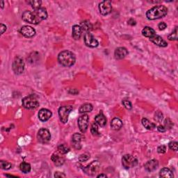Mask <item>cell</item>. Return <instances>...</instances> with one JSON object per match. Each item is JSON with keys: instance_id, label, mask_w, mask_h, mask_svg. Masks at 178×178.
Wrapping results in <instances>:
<instances>
[{"instance_id": "obj_30", "label": "cell", "mask_w": 178, "mask_h": 178, "mask_svg": "<svg viewBox=\"0 0 178 178\" xmlns=\"http://www.w3.org/2000/svg\"><path fill=\"white\" fill-rule=\"evenodd\" d=\"M28 3L31 6V7L34 8V11H37L41 8L42 2L40 0H32V1H29Z\"/></svg>"}, {"instance_id": "obj_1", "label": "cell", "mask_w": 178, "mask_h": 178, "mask_svg": "<svg viewBox=\"0 0 178 178\" xmlns=\"http://www.w3.org/2000/svg\"><path fill=\"white\" fill-rule=\"evenodd\" d=\"M58 61L62 66L69 68L75 63V55L70 51L63 50L58 55Z\"/></svg>"}, {"instance_id": "obj_20", "label": "cell", "mask_w": 178, "mask_h": 178, "mask_svg": "<svg viewBox=\"0 0 178 178\" xmlns=\"http://www.w3.org/2000/svg\"><path fill=\"white\" fill-rule=\"evenodd\" d=\"M82 29L79 25H74L72 29V36L75 40H79L82 34Z\"/></svg>"}, {"instance_id": "obj_23", "label": "cell", "mask_w": 178, "mask_h": 178, "mask_svg": "<svg viewBox=\"0 0 178 178\" xmlns=\"http://www.w3.org/2000/svg\"><path fill=\"white\" fill-rule=\"evenodd\" d=\"M142 34L143 36L150 38L155 35V31L150 27H145L142 30Z\"/></svg>"}, {"instance_id": "obj_38", "label": "cell", "mask_w": 178, "mask_h": 178, "mask_svg": "<svg viewBox=\"0 0 178 178\" xmlns=\"http://www.w3.org/2000/svg\"><path fill=\"white\" fill-rule=\"evenodd\" d=\"M154 120L157 122H161L163 120V114L160 111H157L154 114Z\"/></svg>"}, {"instance_id": "obj_12", "label": "cell", "mask_w": 178, "mask_h": 178, "mask_svg": "<svg viewBox=\"0 0 178 178\" xmlns=\"http://www.w3.org/2000/svg\"><path fill=\"white\" fill-rule=\"evenodd\" d=\"M84 40L85 45H86L87 47L94 48L98 47L99 45L98 41L95 38V37L92 35L90 32H87V33H86L84 34Z\"/></svg>"}, {"instance_id": "obj_10", "label": "cell", "mask_w": 178, "mask_h": 178, "mask_svg": "<svg viewBox=\"0 0 178 178\" xmlns=\"http://www.w3.org/2000/svg\"><path fill=\"white\" fill-rule=\"evenodd\" d=\"M89 124V116L87 114H83L78 118V126L82 133L86 131Z\"/></svg>"}, {"instance_id": "obj_37", "label": "cell", "mask_w": 178, "mask_h": 178, "mask_svg": "<svg viewBox=\"0 0 178 178\" xmlns=\"http://www.w3.org/2000/svg\"><path fill=\"white\" fill-rule=\"evenodd\" d=\"M122 105H124V107L128 110H131L132 108V105H131V102L129 101L128 100H123L122 101Z\"/></svg>"}, {"instance_id": "obj_41", "label": "cell", "mask_w": 178, "mask_h": 178, "mask_svg": "<svg viewBox=\"0 0 178 178\" xmlns=\"http://www.w3.org/2000/svg\"><path fill=\"white\" fill-rule=\"evenodd\" d=\"M166 27H167V24L164 22H161L158 24V28L159 30H161V31H163V30L166 29Z\"/></svg>"}, {"instance_id": "obj_46", "label": "cell", "mask_w": 178, "mask_h": 178, "mask_svg": "<svg viewBox=\"0 0 178 178\" xmlns=\"http://www.w3.org/2000/svg\"><path fill=\"white\" fill-rule=\"evenodd\" d=\"M97 177H98L99 178V177H107V176L105 174H100V175H98V176H97Z\"/></svg>"}, {"instance_id": "obj_19", "label": "cell", "mask_w": 178, "mask_h": 178, "mask_svg": "<svg viewBox=\"0 0 178 178\" xmlns=\"http://www.w3.org/2000/svg\"><path fill=\"white\" fill-rule=\"evenodd\" d=\"M51 159H52V161L57 166H61L63 165L65 162V159L57 152H55V153L52 154Z\"/></svg>"}, {"instance_id": "obj_18", "label": "cell", "mask_w": 178, "mask_h": 178, "mask_svg": "<svg viewBox=\"0 0 178 178\" xmlns=\"http://www.w3.org/2000/svg\"><path fill=\"white\" fill-rule=\"evenodd\" d=\"M83 138L82 134L79 133H75L74 134V135L73 136V146L75 147L76 149L79 150L82 147V145H81V141H82Z\"/></svg>"}, {"instance_id": "obj_42", "label": "cell", "mask_w": 178, "mask_h": 178, "mask_svg": "<svg viewBox=\"0 0 178 178\" xmlns=\"http://www.w3.org/2000/svg\"><path fill=\"white\" fill-rule=\"evenodd\" d=\"M54 177H66V175H65L63 173L57 171L54 174Z\"/></svg>"}, {"instance_id": "obj_15", "label": "cell", "mask_w": 178, "mask_h": 178, "mask_svg": "<svg viewBox=\"0 0 178 178\" xmlns=\"http://www.w3.org/2000/svg\"><path fill=\"white\" fill-rule=\"evenodd\" d=\"M159 166V161L157 159H151L148 161H147L145 163L144 167L145 169L146 170L147 172H153V171L156 170Z\"/></svg>"}, {"instance_id": "obj_2", "label": "cell", "mask_w": 178, "mask_h": 178, "mask_svg": "<svg viewBox=\"0 0 178 178\" xmlns=\"http://www.w3.org/2000/svg\"><path fill=\"white\" fill-rule=\"evenodd\" d=\"M167 13V7L163 5H158L147 11L146 12V17L150 20H154L165 17Z\"/></svg>"}, {"instance_id": "obj_28", "label": "cell", "mask_w": 178, "mask_h": 178, "mask_svg": "<svg viewBox=\"0 0 178 178\" xmlns=\"http://www.w3.org/2000/svg\"><path fill=\"white\" fill-rule=\"evenodd\" d=\"M80 27H82V31H85L86 32H89L92 29V27H93V25L91 24V23L89 21H84L81 23Z\"/></svg>"}, {"instance_id": "obj_45", "label": "cell", "mask_w": 178, "mask_h": 178, "mask_svg": "<svg viewBox=\"0 0 178 178\" xmlns=\"http://www.w3.org/2000/svg\"><path fill=\"white\" fill-rule=\"evenodd\" d=\"M128 24L131 25V26H134V25H135L136 24V22L134 19H129L128 20Z\"/></svg>"}, {"instance_id": "obj_47", "label": "cell", "mask_w": 178, "mask_h": 178, "mask_svg": "<svg viewBox=\"0 0 178 178\" xmlns=\"http://www.w3.org/2000/svg\"><path fill=\"white\" fill-rule=\"evenodd\" d=\"M0 3H1V8H4V2L3 1H1V2H0Z\"/></svg>"}, {"instance_id": "obj_43", "label": "cell", "mask_w": 178, "mask_h": 178, "mask_svg": "<svg viewBox=\"0 0 178 178\" xmlns=\"http://www.w3.org/2000/svg\"><path fill=\"white\" fill-rule=\"evenodd\" d=\"M6 29H7V27H6V25H4V24H0V29H1V34H2V35L4 33V32L6 31Z\"/></svg>"}, {"instance_id": "obj_13", "label": "cell", "mask_w": 178, "mask_h": 178, "mask_svg": "<svg viewBox=\"0 0 178 178\" xmlns=\"http://www.w3.org/2000/svg\"><path fill=\"white\" fill-rule=\"evenodd\" d=\"M20 33L26 38H32L36 35V30L33 27L28 26V25H25L20 29Z\"/></svg>"}, {"instance_id": "obj_16", "label": "cell", "mask_w": 178, "mask_h": 178, "mask_svg": "<svg viewBox=\"0 0 178 178\" xmlns=\"http://www.w3.org/2000/svg\"><path fill=\"white\" fill-rule=\"evenodd\" d=\"M129 54L128 50L126 49L125 47H118L115 50L114 52V57L115 59L117 60H121L124 59L127 55Z\"/></svg>"}, {"instance_id": "obj_35", "label": "cell", "mask_w": 178, "mask_h": 178, "mask_svg": "<svg viewBox=\"0 0 178 178\" xmlns=\"http://www.w3.org/2000/svg\"><path fill=\"white\" fill-rule=\"evenodd\" d=\"M90 159V154L89 153H84L82 154L79 157V161L81 162H84V161H86Z\"/></svg>"}, {"instance_id": "obj_14", "label": "cell", "mask_w": 178, "mask_h": 178, "mask_svg": "<svg viewBox=\"0 0 178 178\" xmlns=\"http://www.w3.org/2000/svg\"><path fill=\"white\" fill-rule=\"evenodd\" d=\"M38 118L40 121L42 122H46L48 120L50 119V118L52 117V113L51 111L47 108H41L38 112Z\"/></svg>"}, {"instance_id": "obj_32", "label": "cell", "mask_w": 178, "mask_h": 178, "mask_svg": "<svg viewBox=\"0 0 178 178\" xmlns=\"http://www.w3.org/2000/svg\"><path fill=\"white\" fill-rule=\"evenodd\" d=\"M0 166H1L2 169L7 170L11 169V168H12V164L8 162V161L2 160L1 161H0Z\"/></svg>"}, {"instance_id": "obj_29", "label": "cell", "mask_w": 178, "mask_h": 178, "mask_svg": "<svg viewBox=\"0 0 178 178\" xmlns=\"http://www.w3.org/2000/svg\"><path fill=\"white\" fill-rule=\"evenodd\" d=\"M20 169L24 173H28L31 171V167L29 163L26 162H22L20 165Z\"/></svg>"}, {"instance_id": "obj_9", "label": "cell", "mask_w": 178, "mask_h": 178, "mask_svg": "<svg viewBox=\"0 0 178 178\" xmlns=\"http://www.w3.org/2000/svg\"><path fill=\"white\" fill-rule=\"evenodd\" d=\"M37 138L41 143H47L51 139V134L48 129L41 128L37 134Z\"/></svg>"}, {"instance_id": "obj_3", "label": "cell", "mask_w": 178, "mask_h": 178, "mask_svg": "<svg viewBox=\"0 0 178 178\" xmlns=\"http://www.w3.org/2000/svg\"><path fill=\"white\" fill-rule=\"evenodd\" d=\"M22 106L26 109L33 110L38 107L39 102L36 95H30L22 100Z\"/></svg>"}, {"instance_id": "obj_31", "label": "cell", "mask_w": 178, "mask_h": 178, "mask_svg": "<svg viewBox=\"0 0 178 178\" xmlns=\"http://www.w3.org/2000/svg\"><path fill=\"white\" fill-rule=\"evenodd\" d=\"M70 151V147L66 144H61L58 146V152L62 154H66Z\"/></svg>"}, {"instance_id": "obj_22", "label": "cell", "mask_w": 178, "mask_h": 178, "mask_svg": "<svg viewBox=\"0 0 178 178\" xmlns=\"http://www.w3.org/2000/svg\"><path fill=\"white\" fill-rule=\"evenodd\" d=\"M95 121L100 127H105L107 124V118L102 113H100V114L96 115L95 118Z\"/></svg>"}, {"instance_id": "obj_44", "label": "cell", "mask_w": 178, "mask_h": 178, "mask_svg": "<svg viewBox=\"0 0 178 178\" xmlns=\"http://www.w3.org/2000/svg\"><path fill=\"white\" fill-rule=\"evenodd\" d=\"M157 129H158V131H160V132H165L166 131V128L163 125H159L157 127Z\"/></svg>"}, {"instance_id": "obj_8", "label": "cell", "mask_w": 178, "mask_h": 178, "mask_svg": "<svg viewBox=\"0 0 178 178\" xmlns=\"http://www.w3.org/2000/svg\"><path fill=\"white\" fill-rule=\"evenodd\" d=\"M100 163L98 161H94L83 168V170L86 175H90V176H93L98 173V171L100 169Z\"/></svg>"}, {"instance_id": "obj_33", "label": "cell", "mask_w": 178, "mask_h": 178, "mask_svg": "<svg viewBox=\"0 0 178 178\" xmlns=\"http://www.w3.org/2000/svg\"><path fill=\"white\" fill-rule=\"evenodd\" d=\"M91 132L93 136H98L100 134L98 131V124L96 122H94V123L92 124L91 128Z\"/></svg>"}, {"instance_id": "obj_17", "label": "cell", "mask_w": 178, "mask_h": 178, "mask_svg": "<svg viewBox=\"0 0 178 178\" xmlns=\"http://www.w3.org/2000/svg\"><path fill=\"white\" fill-rule=\"evenodd\" d=\"M150 40L154 44H155L156 45L159 46V47H166L168 46V43H166V41L164 40L161 36L156 35V34L152 37H151V38H150Z\"/></svg>"}, {"instance_id": "obj_27", "label": "cell", "mask_w": 178, "mask_h": 178, "mask_svg": "<svg viewBox=\"0 0 178 178\" xmlns=\"http://www.w3.org/2000/svg\"><path fill=\"white\" fill-rule=\"evenodd\" d=\"M142 124L145 127V128L147 129H153L154 128H156V125L154 124L153 122H150L148 119L147 118H143L142 119Z\"/></svg>"}, {"instance_id": "obj_11", "label": "cell", "mask_w": 178, "mask_h": 178, "mask_svg": "<svg viewBox=\"0 0 178 178\" xmlns=\"http://www.w3.org/2000/svg\"><path fill=\"white\" fill-rule=\"evenodd\" d=\"M99 11L102 15H107L112 11V2L110 1H102L99 4Z\"/></svg>"}, {"instance_id": "obj_24", "label": "cell", "mask_w": 178, "mask_h": 178, "mask_svg": "<svg viewBox=\"0 0 178 178\" xmlns=\"http://www.w3.org/2000/svg\"><path fill=\"white\" fill-rule=\"evenodd\" d=\"M159 177H166V178H170L173 177L174 175L170 169L168 168H163L160 170L159 172Z\"/></svg>"}, {"instance_id": "obj_5", "label": "cell", "mask_w": 178, "mask_h": 178, "mask_svg": "<svg viewBox=\"0 0 178 178\" xmlns=\"http://www.w3.org/2000/svg\"><path fill=\"white\" fill-rule=\"evenodd\" d=\"M122 166L125 169H129L131 168H134L138 164L137 159L131 154H125L122 158Z\"/></svg>"}, {"instance_id": "obj_36", "label": "cell", "mask_w": 178, "mask_h": 178, "mask_svg": "<svg viewBox=\"0 0 178 178\" xmlns=\"http://www.w3.org/2000/svg\"><path fill=\"white\" fill-rule=\"evenodd\" d=\"M168 147L171 150L176 152L177 151V147H178V143L176 141H171L168 143Z\"/></svg>"}, {"instance_id": "obj_48", "label": "cell", "mask_w": 178, "mask_h": 178, "mask_svg": "<svg viewBox=\"0 0 178 178\" xmlns=\"http://www.w3.org/2000/svg\"><path fill=\"white\" fill-rule=\"evenodd\" d=\"M6 177H16V176H13V175H6Z\"/></svg>"}, {"instance_id": "obj_26", "label": "cell", "mask_w": 178, "mask_h": 178, "mask_svg": "<svg viewBox=\"0 0 178 178\" xmlns=\"http://www.w3.org/2000/svg\"><path fill=\"white\" fill-rule=\"evenodd\" d=\"M34 11H35V12L36 13V14L38 15V16L39 18H40V19L41 20H46L48 17L47 10H46V8H45L41 7L40 8H39L38 10Z\"/></svg>"}, {"instance_id": "obj_34", "label": "cell", "mask_w": 178, "mask_h": 178, "mask_svg": "<svg viewBox=\"0 0 178 178\" xmlns=\"http://www.w3.org/2000/svg\"><path fill=\"white\" fill-rule=\"evenodd\" d=\"M168 38L170 40H177V27H176L175 29L168 36Z\"/></svg>"}, {"instance_id": "obj_39", "label": "cell", "mask_w": 178, "mask_h": 178, "mask_svg": "<svg viewBox=\"0 0 178 178\" xmlns=\"http://www.w3.org/2000/svg\"><path fill=\"white\" fill-rule=\"evenodd\" d=\"M173 125L172 121H170L169 118H166L164 121V127H165L166 129H170Z\"/></svg>"}, {"instance_id": "obj_21", "label": "cell", "mask_w": 178, "mask_h": 178, "mask_svg": "<svg viewBox=\"0 0 178 178\" xmlns=\"http://www.w3.org/2000/svg\"><path fill=\"white\" fill-rule=\"evenodd\" d=\"M122 125H123L122 121L121 119L118 118H115L111 122V128L115 131L120 130L122 128Z\"/></svg>"}, {"instance_id": "obj_4", "label": "cell", "mask_w": 178, "mask_h": 178, "mask_svg": "<svg viewBox=\"0 0 178 178\" xmlns=\"http://www.w3.org/2000/svg\"><path fill=\"white\" fill-rule=\"evenodd\" d=\"M22 18L24 22L33 24H38L42 21V20L40 19V18L38 17V15L36 14L35 11H34V12L29 11H24V12L22 13Z\"/></svg>"}, {"instance_id": "obj_40", "label": "cell", "mask_w": 178, "mask_h": 178, "mask_svg": "<svg viewBox=\"0 0 178 178\" xmlns=\"http://www.w3.org/2000/svg\"><path fill=\"white\" fill-rule=\"evenodd\" d=\"M166 152V145H161L160 146L157 147V152L159 154H164Z\"/></svg>"}, {"instance_id": "obj_7", "label": "cell", "mask_w": 178, "mask_h": 178, "mask_svg": "<svg viewBox=\"0 0 178 178\" xmlns=\"http://www.w3.org/2000/svg\"><path fill=\"white\" fill-rule=\"evenodd\" d=\"M13 70L16 75H20L24 70V62L20 57H16L12 65Z\"/></svg>"}, {"instance_id": "obj_6", "label": "cell", "mask_w": 178, "mask_h": 178, "mask_svg": "<svg viewBox=\"0 0 178 178\" xmlns=\"http://www.w3.org/2000/svg\"><path fill=\"white\" fill-rule=\"evenodd\" d=\"M73 109V108L72 106H63L59 108V118L62 123L66 124V122H68L69 115Z\"/></svg>"}, {"instance_id": "obj_25", "label": "cell", "mask_w": 178, "mask_h": 178, "mask_svg": "<svg viewBox=\"0 0 178 178\" xmlns=\"http://www.w3.org/2000/svg\"><path fill=\"white\" fill-rule=\"evenodd\" d=\"M93 107L91 104H84L79 108V112L80 114H85V113H89L92 112Z\"/></svg>"}]
</instances>
